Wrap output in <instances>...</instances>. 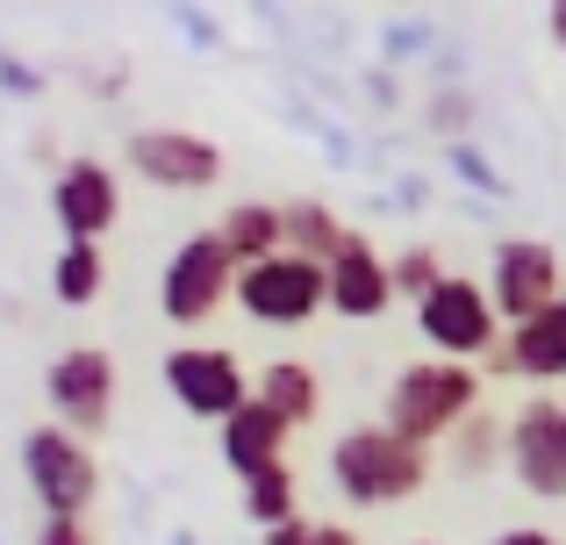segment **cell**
<instances>
[{
  "label": "cell",
  "instance_id": "cell-1",
  "mask_svg": "<svg viewBox=\"0 0 566 545\" xmlns=\"http://www.w3.org/2000/svg\"><path fill=\"white\" fill-rule=\"evenodd\" d=\"M331 489L352 510H395L416 503L430 489V452L395 438L387 423H352L345 438H331Z\"/></svg>",
  "mask_w": 566,
  "mask_h": 545
},
{
  "label": "cell",
  "instance_id": "cell-2",
  "mask_svg": "<svg viewBox=\"0 0 566 545\" xmlns=\"http://www.w3.org/2000/svg\"><path fill=\"white\" fill-rule=\"evenodd\" d=\"M481 409V366H459V359H409L395 380H387V402L380 423L409 446H444L459 423Z\"/></svg>",
  "mask_w": 566,
  "mask_h": 545
},
{
  "label": "cell",
  "instance_id": "cell-3",
  "mask_svg": "<svg viewBox=\"0 0 566 545\" xmlns=\"http://www.w3.org/2000/svg\"><path fill=\"white\" fill-rule=\"evenodd\" d=\"M230 287H237V259L222 252L216 230H193V238H180L166 252V266H158V316L172 331H201L208 316L230 308Z\"/></svg>",
  "mask_w": 566,
  "mask_h": 545
},
{
  "label": "cell",
  "instance_id": "cell-4",
  "mask_svg": "<svg viewBox=\"0 0 566 545\" xmlns=\"http://www.w3.org/2000/svg\"><path fill=\"white\" fill-rule=\"evenodd\" d=\"M416 337L430 345V359L473 366L502 345V316H495V302H488V287L473 273H444L438 287L416 302Z\"/></svg>",
  "mask_w": 566,
  "mask_h": 545
},
{
  "label": "cell",
  "instance_id": "cell-5",
  "mask_svg": "<svg viewBox=\"0 0 566 545\" xmlns=\"http://www.w3.org/2000/svg\"><path fill=\"white\" fill-rule=\"evenodd\" d=\"M22 481L43 517H86L101 495V460L65 423H36V431H22Z\"/></svg>",
  "mask_w": 566,
  "mask_h": 545
},
{
  "label": "cell",
  "instance_id": "cell-6",
  "mask_svg": "<svg viewBox=\"0 0 566 545\" xmlns=\"http://www.w3.org/2000/svg\"><path fill=\"white\" fill-rule=\"evenodd\" d=\"M43 402H51V423H65L72 438L94 446L115 423V352L108 345H65L43 366Z\"/></svg>",
  "mask_w": 566,
  "mask_h": 545
},
{
  "label": "cell",
  "instance_id": "cell-7",
  "mask_svg": "<svg viewBox=\"0 0 566 545\" xmlns=\"http://www.w3.org/2000/svg\"><path fill=\"white\" fill-rule=\"evenodd\" d=\"M230 294L259 331H308L323 316V266L316 259H294V252H273L259 266H237Z\"/></svg>",
  "mask_w": 566,
  "mask_h": 545
},
{
  "label": "cell",
  "instance_id": "cell-8",
  "mask_svg": "<svg viewBox=\"0 0 566 545\" xmlns=\"http://www.w3.org/2000/svg\"><path fill=\"white\" fill-rule=\"evenodd\" d=\"M158 380H166V395L201 423H230L237 409L251 402V374L230 345H172L166 359H158Z\"/></svg>",
  "mask_w": 566,
  "mask_h": 545
},
{
  "label": "cell",
  "instance_id": "cell-9",
  "mask_svg": "<svg viewBox=\"0 0 566 545\" xmlns=\"http://www.w3.org/2000/svg\"><path fill=\"white\" fill-rule=\"evenodd\" d=\"M123 158H129V172H137L144 187H158V195H208V187L222 180L216 137H201V129H172V123L129 129Z\"/></svg>",
  "mask_w": 566,
  "mask_h": 545
},
{
  "label": "cell",
  "instance_id": "cell-10",
  "mask_svg": "<svg viewBox=\"0 0 566 545\" xmlns=\"http://www.w3.org/2000/svg\"><path fill=\"white\" fill-rule=\"evenodd\" d=\"M510 474L531 503H566V402L553 388L510 417Z\"/></svg>",
  "mask_w": 566,
  "mask_h": 545
},
{
  "label": "cell",
  "instance_id": "cell-11",
  "mask_svg": "<svg viewBox=\"0 0 566 545\" xmlns=\"http://www.w3.org/2000/svg\"><path fill=\"white\" fill-rule=\"evenodd\" d=\"M481 287H488V302H495L502 331H510V323H531L538 308L559 302L566 266H559V252L545 238H502L495 259H488V280H481Z\"/></svg>",
  "mask_w": 566,
  "mask_h": 545
},
{
  "label": "cell",
  "instance_id": "cell-12",
  "mask_svg": "<svg viewBox=\"0 0 566 545\" xmlns=\"http://www.w3.org/2000/svg\"><path fill=\"white\" fill-rule=\"evenodd\" d=\"M51 216L65 230V244H101L123 223V180L108 158H65L51 172Z\"/></svg>",
  "mask_w": 566,
  "mask_h": 545
},
{
  "label": "cell",
  "instance_id": "cell-13",
  "mask_svg": "<svg viewBox=\"0 0 566 545\" xmlns=\"http://www.w3.org/2000/svg\"><path fill=\"white\" fill-rule=\"evenodd\" d=\"M323 308L345 323H380L395 308V280H387V252L366 230H345V244L323 266Z\"/></svg>",
  "mask_w": 566,
  "mask_h": 545
},
{
  "label": "cell",
  "instance_id": "cell-14",
  "mask_svg": "<svg viewBox=\"0 0 566 545\" xmlns=\"http://www.w3.org/2000/svg\"><path fill=\"white\" fill-rule=\"evenodd\" d=\"M488 374H510V380H566V287L553 308H538L531 323H510L502 345L488 352Z\"/></svg>",
  "mask_w": 566,
  "mask_h": 545
},
{
  "label": "cell",
  "instance_id": "cell-15",
  "mask_svg": "<svg viewBox=\"0 0 566 545\" xmlns=\"http://www.w3.org/2000/svg\"><path fill=\"white\" fill-rule=\"evenodd\" d=\"M287 423L273 417L265 402H244L230 423H216V446H222V467H230L237 481H251V474H265V467H280L287 460Z\"/></svg>",
  "mask_w": 566,
  "mask_h": 545
},
{
  "label": "cell",
  "instance_id": "cell-16",
  "mask_svg": "<svg viewBox=\"0 0 566 545\" xmlns=\"http://www.w3.org/2000/svg\"><path fill=\"white\" fill-rule=\"evenodd\" d=\"M251 402H265L287 431H302V423H316L323 417V380H316V366L308 359H265L259 374H251Z\"/></svg>",
  "mask_w": 566,
  "mask_h": 545
},
{
  "label": "cell",
  "instance_id": "cell-17",
  "mask_svg": "<svg viewBox=\"0 0 566 545\" xmlns=\"http://www.w3.org/2000/svg\"><path fill=\"white\" fill-rule=\"evenodd\" d=\"M345 216L331 209V201H316V195H302V201H287L280 209V238H287V252L294 259H316V266H331V252L345 244Z\"/></svg>",
  "mask_w": 566,
  "mask_h": 545
},
{
  "label": "cell",
  "instance_id": "cell-18",
  "mask_svg": "<svg viewBox=\"0 0 566 545\" xmlns=\"http://www.w3.org/2000/svg\"><path fill=\"white\" fill-rule=\"evenodd\" d=\"M444 460H452V474H495L502 460H510V417H495V409H473L467 423H459L452 438H444Z\"/></svg>",
  "mask_w": 566,
  "mask_h": 545
},
{
  "label": "cell",
  "instance_id": "cell-19",
  "mask_svg": "<svg viewBox=\"0 0 566 545\" xmlns=\"http://www.w3.org/2000/svg\"><path fill=\"white\" fill-rule=\"evenodd\" d=\"M216 238H222V252H230L237 266H259V259L287 252V238H280V209H273V201H237V209L216 223Z\"/></svg>",
  "mask_w": 566,
  "mask_h": 545
},
{
  "label": "cell",
  "instance_id": "cell-20",
  "mask_svg": "<svg viewBox=\"0 0 566 545\" xmlns=\"http://www.w3.org/2000/svg\"><path fill=\"white\" fill-rule=\"evenodd\" d=\"M237 510H244L251 532H273V524L302 517V489H294V467L280 460V467H265V474H251L244 489H237Z\"/></svg>",
  "mask_w": 566,
  "mask_h": 545
},
{
  "label": "cell",
  "instance_id": "cell-21",
  "mask_svg": "<svg viewBox=\"0 0 566 545\" xmlns=\"http://www.w3.org/2000/svg\"><path fill=\"white\" fill-rule=\"evenodd\" d=\"M101 287H108V252H101V244H65V252L51 259V294H57V308H94Z\"/></svg>",
  "mask_w": 566,
  "mask_h": 545
},
{
  "label": "cell",
  "instance_id": "cell-22",
  "mask_svg": "<svg viewBox=\"0 0 566 545\" xmlns=\"http://www.w3.org/2000/svg\"><path fill=\"white\" fill-rule=\"evenodd\" d=\"M473 94H467V80H438L430 86V101H423V123L438 129L444 144H473Z\"/></svg>",
  "mask_w": 566,
  "mask_h": 545
},
{
  "label": "cell",
  "instance_id": "cell-23",
  "mask_svg": "<svg viewBox=\"0 0 566 545\" xmlns=\"http://www.w3.org/2000/svg\"><path fill=\"white\" fill-rule=\"evenodd\" d=\"M387 280H395V302H423L430 287L444 280V259H438V244H401L395 259H387Z\"/></svg>",
  "mask_w": 566,
  "mask_h": 545
},
{
  "label": "cell",
  "instance_id": "cell-24",
  "mask_svg": "<svg viewBox=\"0 0 566 545\" xmlns=\"http://www.w3.org/2000/svg\"><path fill=\"white\" fill-rule=\"evenodd\" d=\"M166 14H172V29H180L193 51H230V29H222L201 0H166Z\"/></svg>",
  "mask_w": 566,
  "mask_h": 545
},
{
  "label": "cell",
  "instance_id": "cell-25",
  "mask_svg": "<svg viewBox=\"0 0 566 545\" xmlns=\"http://www.w3.org/2000/svg\"><path fill=\"white\" fill-rule=\"evenodd\" d=\"M43 86H51V72H43V65L0 51V94H8V101H43Z\"/></svg>",
  "mask_w": 566,
  "mask_h": 545
},
{
  "label": "cell",
  "instance_id": "cell-26",
  "mask_svg": "<svg viewBox=\"0 0 566 545\" xmlns=\"http://www.w3.org/2000/svg\"><path fill=\"white\" fill-rule=\"evenodd\" d=\"M444 151H452V172H459V180H473V187H488V195H510V180H502V172L495 166H488V158L481 151H473V144H444Z\"/></svg>",
  "mask_w": 566,
  "mask_h": 545
},
{
  "label": "cell",
  "instance_id": "cell-27",
  "mask_svg": "<svg viewBox=\"0 0 566 545\" xmlns=\"http://www.w3.org/2000/svg\"><path fill=\"white\" fill-rule=\"evenodd\" d=\"M29 545H101V538L86 532V517H43Z\"/></svg>",
  "mask_w": 566,
  "mask_h": 545
},
{
  "label": "cell",
  "instance_id": "cell-28",
  "mask_svg": "<svg viewBox=\"0 0 566 545\" xmlns=\"http://www.w3.org/2000/svg\"><path fill=\"white\" fill-rule=\"evenodd\" d=\"M430 51V29H387V57H423Z\"/></svg>",
  "mask_w": 566,
  "mask_h": 545
},
{
  "label": "cell",
  "instance_id": "cell-29",
  "mask_svg": "<svg viewBox=\"0 0 566 545\" xmlns=\"http://www.w3.org/2000/svg\"><path fill=\"white\" fill-rule=\"evenodd\" d=\"M308 532H316V517H287L273 532H259V545H308Z\"/></svg>",
  "mask_w": 566,
  "mask_h": 545
},
{
  "label": "cell",
  "instance_id": "cell-30",
  "mask_svg": "<svg viewBox=\"0 0 566 545\" xmlns=\"http://www.w3.org/2000/svg\"><path fill=\"white\" fill-rule=\"evenodd\" d=\"M488 545H566V538H553L545 524H510V532H495Z\"/></svg>",
  "mask_w": 566,
  "mask_h": 545
},
{
  "label": "cell",
  "instance_id": "cell-31",
  "mask_svg": "<svg viewBox=\"0 0 566 545\" xmlns=\"http://www.w3.org/2000/svg\"><path fill=\"white\" fill-rule=\"evenodd\" d=\"M366 101H380V108H395V72H387V65H374V72H366Z\"/></svg>",
  "mask_w": 566,
  "mask_h": 545
},
{
  "label": "cell",
  "instance_id": "cell-32",
  "mask_svg": "<svg viewBox=\"0 0 566 545\" xmlns=\"http://www.w3.org/2000/svg\"><path fill=\"white\" fill-rule=\"evenodd\" d=\"M308 545H366V538L352 532V524H316V532H308Z\"/></svg>",
  "mask_w": 566,
  "mask_h": 545
},
{
  "label": "cell",
  "instance_id": "cell-33",
  "mask_svg": "<svg viewBox=\"0 0 566 545\" xmlns=\"http://www.w3.org/2000/svg\"><path fill=\"white\" fill-rule=\"evenodd\" d=\"M545 36H553V51H566V0H545Z\"/></svg>",
  "mask_w": 566,
  "mask_h": 545
},
{
  "label": "cell",
  "instance_id": "cell-34",
  "mask_svg": "<svg viewBox=\"0 0 566 545\" xmlns=\"http://www.w3.org/2000/svg\"><path fill=\"white\" fill-rule=\"evenodd\" d=\"M166 545H201V532H187V524H180V532H166Z\"/></svg>",
  "mask_w": 566,
  "mask_h": 545
},
{
  "label": "cell",
  "instance_id": "cell-35",
  "mask_svg": "<svg viewBox=\"0 0 566 545\" xmlns=\"http://www.w3.org/2000/svg\"><path fill=\"white\" fill-rule=\"evenodd\" d=\"M416 545H438V538H416Z\"/></svg>",
  "mask_w": 566,
  "mask_h": 545
},
{
  "label": "cell",
  "instance_id": "cell-36",
  "mask_svg": "<svg viewBox=\"0 0 566 545\" xmlns=\"http://www.w3.org/2000/svg\"><path fill=\"white\" fill-rule=\"evenodd\" d=\"M0 545H8V538H0Z\"/></svg>",
  "mask_w": 566,
  "mask_h": 545
}]
</instances>
